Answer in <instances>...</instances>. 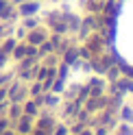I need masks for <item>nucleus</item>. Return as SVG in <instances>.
Wrapping results in <instances>:
<instances>
[{"instance_id": "obj_6", "label": "nucleus", "mask_w": 133, "mask_h": 135, "mask_svg": "<svg viewBox=\"0 0 133 135\" xmlns=\"http://www.w3.org/2000/svg\"><path fill=\"white\" fill-rule=\"evenodd\" d=\"M68 133H70V126L68 124H55V129H53L50 135H68Z\"/></svg>"}, {"instance_id": "obj_8", "label": "nucleus", "mask_w": 133, "mask_h": 135, "mask_svg": "<svg viewBox=\"0 0 133 135\" xmlns=\"http://www.w3.org/2000/svg\"><path fill=\"white\" fill-rule=\"evenodd\" d=\"M63 85H65V81H63V79H57V81L53 83V87H50V89L55 91V94H59V91L63 89Z\"/></svg>"}, {"instance_id": "obj_12", "label": "nucleus", "mask_w": 133, "mask_h": 135, "mask_svg": "<svg viewBox=\"0 0 133 135\" xmlns=\"http://www.w3.org/2000/svg\"><path fill=\"white\" fill-rule=\"evenodd\" d=\"M7 98V87H0V103H4Z\"/></svg>"}, {"instance_id": "obj_7", "label": "nucleus", "mask_w": 133, "mask_h": 135, "mask_svg": "<svg viewBox=\"0 0 133 135\" xmlns=\"http://www.w3.org/2000/svg\"><path fill=\"white\" fill-rule=\"evenodd\" d=\"M41 91H44V87H41V81H37L35 85L31 87V91H28V94H31L33 98H35V96H39V94H41Z\"/></svg>"}, {"instance_id": "obj_2", "label": "nucleus", "mask_w": 133, "mask_h": 135, "mask_svg": "<svg viewBox=\"0 0 133 135\" xmlns=\"http://www.w3.org/2000/svg\"><path fill=\"white\" fill-rule=\"evenodd\" d=\"M55 124H57V122L53 120V118L44 113V115H41L39 120H37V126H35V129H41V131H46V133H53V129H55Z\"/></svg>"}, {"instance_id": "obj_9", "label": "nucleus", "mask_w": 133, "mask_h": 135, "mask_svg": "<svg viewBox=\"0 0 133 135\" xmlns=\"http://www.w3.org/2000/svg\"><path fill=\"white\" fill-rule=\"evenodd\" d=\"M107 79H109V81H113V79H118V70H116V68H111V70L107 72Z\"/></svg>"}, {"instance_id": "obj_3", "label": "nucleus", "mask_w": 133, "mask_h": 135, "mask_svg": "<svg viewBox=\"0 0 133 135\" xmlns=\"http://www.w3.org/2000/svg\"><path fill=\"white\" fill-rule=\"evenodd\" d=\"M22 111L26 113V115H31V118H35V115L39 113V107H37L35 100H28V103H24V105H22Z\"/></svg>"}, {"instance_id": "obj_14", "label": "nucleus", "mask_w": 133, "mask_h": 135, "mask_svg": "<svg viewBox=\"0 0 133 135\" xmlns=\"http://www.w3.org/2000/svg\"><path fill=\"white\" fill-rule=\"evenodd\" d=\"M0 135H18V133H15V131H11V129H7V131H2Z\"/></svg>"}, {"instance_id": "obj_13", "label": "nucleus", "mask_w": 133, "mask_h": 135, "mask_svg": "<svg viewBox=\"0 0 133 135\" xmlns=\"http://www.w3.org/2000/svg\"><path fill=\"white\" fill-rule=\"evenodd\" d=\"M79 135H94V131H92V129H89V126H85V129H83V131H81Z\"/></svg>"}, {"instance_id": "obj_10", "label": "nucleus", "mask_w": 133, "mask_h": 135, "mask_svg": "<svg viewBox=\"0 0 133 135\" xmlns=\"http://www.w3.org/2000/svg\"><path fill=\"white\" fill-rule=\"evenodd\" d=\"M107 131H109L107 126H98V129L94 131V135H107Z\"/></svg>"}, {"instance_id": "obj_4", "label": "nucleus", "mask_w": 133, "mask_h": 135, "mask_svg": "<svg viewBox=\"0 0 133 135\" xmlns=\"http://www.w3.org/2000/svg\"><path fill=\"white\" fill-rule=\"evenodd\" d=\"M120 115H122V122L133 124V107H129V105H122V107H120Z\"/></svg>"}, {"instance_id": "obj_11", "label": "nucleus", "mask_w": 133, "mask_h": 135, "mask_svg": "<svg viewBox=\"0 0 133 135\" xmlns=\"http://www.w3.org/2000/svg\"><path fill=\"white\" fill-rule=\"evenodd\" d=\"M24 55H26V48H24V46L15 48V57H24Z\"/></svg>"}, {"instance_id": "obj_5", "label": "nucleus", "mask_w": 133, "mask_h": 135, "mask_svg": "<svg viewBox=\"0 0 133 135\" xmlns=\"http://www.w3.org/2000/svg\"><path fill=\"white\" fill-rule=\"evenodd\" d=\"M41 100H44V105H46V107H55V105H59V96H57L55 91H53V94H46V91H44V94H41Z\"/></svg>"}, {"instance_id": "obj_15", "label": "nucleus", "mask_w": 133, "mask_h": 135, "mask_svg": "<svg viewBox=\"0 0 133 135\" xmlns=\"http://www.w3.org/2000/svg\"><path fill=\"white\" fill-rule=\"evenodd\" d=\"M4 81H9V76H0V87H2V83Z\"/></svg>"}, {"instance_id": "obj_1", "label": "nucleus", "mask_w": 133, "mask_h": 135, "mask_svg": "<svg viewBox=\"0 0 133 135\" xmlns=\"http://www.w3.org/2000/svg\"><path fill=\"white\" fill-rule=\"evenodd\" d=\"M18 131L20 135H28L31 131H33V118L31 115H26V113H22L20 118H18Z\"/></svg>"}]
</instances>
